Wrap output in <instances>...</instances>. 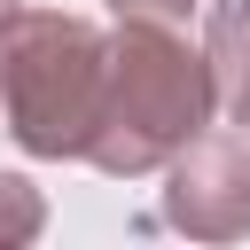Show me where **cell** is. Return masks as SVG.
Returning a JSON list of instances; mask_svg holds the SVG:
<instances>
[{"instance_id": "cell-1", "label": "cell", "mask_w": 250, "mask_h": 250, "mask_svg": "<svg viewBox=\"0 0 250 250\" xmlns=\"http://www.w3.org/2000/svg\"><path fill=\"white\" fill-rule=\"evenodd\" d=\"M211 70L172 23L117 16V39H102V117L86 141V164L109 180L164 172L172 148H188L211 125Z\"/></svg>"}, {"instance_id": "cell-3", "label": "cell", "mask_w": 250, "mask_h": 250, "mask_svg": "<svg viewBox=\"0 0 250 250\" xmlns=\"http://www.w3.org/2000/svg\"><path fill=\"white\" fill-rule=\"evenodd\" d=\"M164 227L188 242L250 234V133H195L164 156Z\"/></svg>"}, {"instance_id": "cell-7", "label": "cell", "mask_w": 250, "mask_h": 250, "mask_svg": "<svg viewBox=\"0 0 250 250\" xmlns=\"http://www.w3.org/2000/svg\"><path fill=\"white\" fill-rule=\"evenodd\" d=\"M8 8H16V0H0V16H8Z\"/></svg>"}, {"instance_id": "cell-6", "label": "cell", "mask_w": 250, "mask_h": 250, "mask_svg": "<svg viewBox=\"0 0 250 250\" xmlns=\"http://www.w3.org/2000/svg\"><path fill=\"white\" fill-rule=\"evenodd\" d=\"M117 16H141V23H188L195 0H109Z\"/></svg>"}, {"instance_id": "cell-4", "label": "cell", "mask_w": 250, "mask_h": 250, "mask_svg": "<svg viewBox=\"0 0 250 250\" xmlns=\"http://www.w3.org/2000/svg\"><path fill=\"white\" fill-rule=\"evenodd\" d=\"M203 70H211V102L250 133V0H211Z\"/></svg>"}, {"instance_id": "cell-5", "label": "cell", "mask_w": 250, "mask_h": 250, "mask_svg": "<svg viewBox=\"0 0 250 250\" xmlns=\"http://www.w3.org/2000/svg\"><path fill=\"white\" fill-rule=\"evenodd\" d=\"M47 227V195L23 172H0V250H31Z\"/></svg>"}, {"instance_id": "cell-2", "label": "cell", "mask_w": 250, "mask_h": 250, "mask_svg": "<svg viewBox=\"0 0 250 250\" xmlns=\"http://www.w3.org/2000/svg\"><path fill=\"white\" fill-rule=\"evenodd\" d=\"M0 117L31 156H86L102 117V31L62 8L0 16Z\"/></svg>"}]
</instances>
